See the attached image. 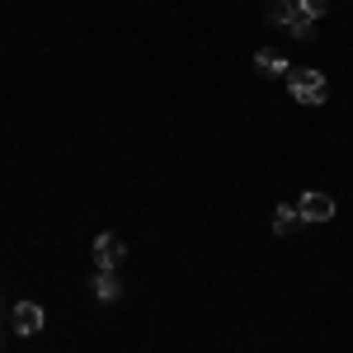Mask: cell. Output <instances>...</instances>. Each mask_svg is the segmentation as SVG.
Listing matches in <instances>:
<instances>
[{"label": "cell", "mask_w": 353, "mask_h": 353, "mask_svg": "<svg viewBox=\"0 0 353 353\" xmlns=\"http://www.w3.org/2000/svg\"><path fill=\"white\" fill-rule=\"evenodd\" d=\"M297 212H301V221H330L334 217V198L330 193H301L297 198Z\"/></svg>", "instance_id": "cell-2"}, {"label": "cell", "mask_w": 353, "mask_h": 353, "mask_svg": "<svg viewBox=\"0 0 353 353\" xmlns=\"http://www.w3.org/2000/svg\"><path fill=\"white\" fill-rule=\"evenodd\" d=\"M90 292H94L99 301H118V297H123V278H118L113 269H99V273H94V283H90Z\"/></svg>", "instance_id": "cell-5"}, {"label": "cell", "mask_w": 353, "mask_h": 353, "mask_svg": "<svg viewBox=\"0 0 353 353\" xmlns=\"http://www.w3.org/2000/svg\"><path fill=\"white\" fill-rule=\"evenodd\" d=\"M43 330V306L38 301H19L14 306V334H38Z\"/></svg>", "instance_id": "cell-4"}, {"label": "cell", "mask_w": 353, "mask_h": 353, "mask_svg": "<svg viewBox=\"0 0 353 353\" xmlns=\"http://www.w3.org/2000/svg\"><path fill=\"white\" fill-rule=\"evenodd\" d=\"M288 94H292L297 104H311V109H316V104H325L330 85L316 66H297V71H288Z\"/></svg>", "instance_id": "cell-1"}, {"label": "cell", "mask_w": 353, "mask_h": 353, "mask_svg": "<svg viewBox=\"0 0 353 353\" xmlns=\"http://www.w3.org/2000/svg\"><path fill=\"white\" fill-rule=\"evenodd\" d=\"M123 254H128L123 236H99V241H94V269H118Z\"/></svg>", "instance_id": "cell-3"}, {"label": "cell", "mask_w": 353, "mask_h": 353, "mask_svg": "<svg viewBox=\"0 0 353 353\" xmlns=\"http://www.w3.org/2000/svg\"><path fill=\"white\" fill-rule=\"evenodd\" d=\"M297 10H301V14H311V19H321V14L330 10V0H297Z\"/></svg>", "instance_id": "cell-10"}, {"label": "cell", "mask_w": 353, "mask_h": 353, "mask_svg": "<svg viewBox=\"0 0 353 353\" xmlns=\"http://www.w3.org/2000/svg\"><path fill=\"white\" fill-rule=\"evenodd\" d=\"M254 71L259 76H288V61L273 52V48H264V52H254Z\"/></svg>", "instance_id": "cell-7"}, {"label": "cell", "mask_w": 353, "mask_h": 353, "mask_svg": "<svg viewBox=\"0 0 353 353\" xmlns=\"http://www.w3.org/2000/svg\"><path fill=\"white\" fill-rule=\"evenodd\" d=\"M264 14H269V24H292V14H297V0H269V10H264Z\"/></svg>", "instance_id": "cell-8"}, {"label": "cell", "mask_w": 353, "mask_h": 353, "mask_svg": "<svg viewBox=\"0 0 353 353\" xmlns=\"http://www.w3.org/2000/svg\"><path fill=\"white\" fill-rule=\"evenodd\" d=\"M288 28H292V38H301V43H311V38H316V19H311V14H301V10L292 14V24H288Z\"/></svg>", "instance_id": "cell-9"}, {"label": "cell", "mask_w": 353, "mask_h": 353, "mask_svg": "<svg viewBox=\"0 0 353 353\" xmlns=\"http://www.w3.org/2000/svg\"><path fill=\"white\" fill-rule=\"evenodd\" d=\"M297 226H301L297 208H288V203H278V208H273V236H292Z\"/></svg>", "instance_id": "cell-6"}]
</instances>
